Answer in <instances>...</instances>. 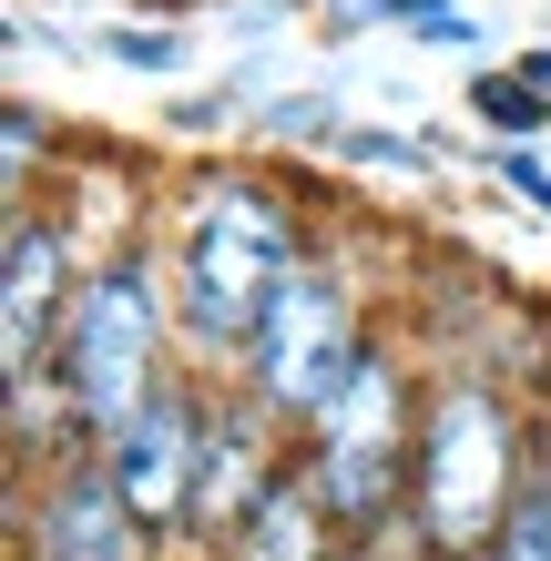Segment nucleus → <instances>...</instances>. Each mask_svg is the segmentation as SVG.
<instances>
[{
	"mask_svg": "<svg viewBox=\"0 0 551 561\" xmlns=\"http://www.w3.org/2000/svg\"><path fill=\"white\" fill-rule=\"evenodd\" d=\"M418 409H429V357L399 327H378L358 347V368L337 378V399L297 428V470L307 490L337 511V531H378L409 520L418 490Z\"/></svg>",
	"mask_w": 551,
	"mask_h": 561,
	"instance_id": "obj_4",
	"label": "nucleus"
},
{
	"mask_svg": "<svg viewBox=\"0 0 551 561\" xmlns=\"http://www.w3.org/2000/svg\"><path fill=\"white\" fill-rule=\"evenodd\" d=\"M11 561H164V541L134 520L103 459H61L42 480H11Z\"/></svg>",
	"mask_w": 551,
	"mask_h": 561,
	"instance_id": "obj_8",
	"label": "nucleus"
},
{
	"mask_svg": "<svg viewBox=\"0 0 551 561\" xmlns=\"http://www.w3.org/2000/svg\"><path fill=\"white\" fill-rule=\"evenodd\" d=\"M205 399H215V378H205V368H184L164 399H144L103 449H92V459L113 470V490L134 501V520H144L164 551L194 541V459H205Z\"/></svg>",
	"mask_w": 551,
	"mask_h": 561,
	"instance_id": "obj_6",
	"label": "nucleus"
},
{
	"mask_svg": "<svg viewBox=\"0 0 551 561\" xmlns=\"http://www.w3.org/2000/svg\"><path fill=\"white\" fill-rule=\"evenodd\" d=\"M286 470H297V428L266 419L236 378H215V399H205V459H194V541L184 551H225L255 511H266V490Z\"/></svg>",
	"mask_w": 551,
	"mask_h": 561,
	"instance_id": "obj_9",
	"label": "nucleus"
},
{
	"mask_svg": "<svg viewBox=\"0 0 551 561\" xmlns=\"http://www.w3.org/2000/svg\"><path fill=\"white\" fill-rule=\"evenodd\" d=\"M541 470V439L521 399L480 368V357H429V409H418V490L409 520L449 561H480L501 541V520L521 511V490Z\"/></svg>",
	"mask_w": 551,
	"mask_h": 561,
	"instance_id": "obj_2",
	"label": "nucleus"
},
{
	"mask_svg": "<svg viewBox=\"0 0 551 561\" xmlns=\"http://www.w3.org/2000/svg\"><path fill=\"white\" fill-rule=\"evenodd\" d=\"M103 61H123V72H184V31H164V21H113L103 31Z\"/></svg>",
	"mask_w": 551,
	"mask_h": 561,
	"instance_id": "obj_13",
	"label": "nucleus"
},
{
	"mask_svg": "<svg viewBox=\"0 0 551 561\" xmlns=\"http://www.w3.org/2000/svg\"><path fill=\"white\" fill-rule=\"evenodd\" d=\"M51 368H61V388H72L92 449H103L144 399H164V388L194 368V357H184V317H174L164 236H113L82 266V296H72V317H61Z\"/></svg>",
	"mask_w": 551,
	"mask_h": 561,
	"instance_id": "obj_3",
	"label": "nucleus"
},
{
	"mask_svg": "<svg viewBox=\"0 0 551 561\" xmlns=\"http://www.w3.org/2000/svg\"><path fill=\"white\" fill-rule=\"evenodd\" d=\"M307 215L286 174L266 163H194L164 205V266H174V317H184V357L205 378H225L255 337V317L276 307V286L307 266Z\"/></svg>",
	"mask_w": 551,
	"mask_h": 561,
	"instance_id": "obj_1",
	"label": "nucleus"
},
{
	"mask_svg": "<svg viewBox=\"0 0 551 561\" xmlns=\"http://www.w3.org/2000/svg\"><path fill=\"white\" fill-rule=\"evenodd\" d=\"M541 470H551V439H541Z\"/></svg>",
	"mask_w": 551,
	"mask_h": 561,
	"instance_id": "obj_19",
	"label": "nucleus"
},
{
	"mask_svg": "<svg viewBox=\"0 0 551 561\" xmlns=\"http://www.w3.org/2000/svg\"><path fill=\"white\" fill-rule=\"evenodd\" d=\"M470 113L491 123V134H551V92L510 61V72H480L470 82Z\"/></svg>",
	"mask_w": 551,
	"mask_h": 561,
	"instance_id": "obj_11",
	"label": "nucleus"
},
{
	"mask_svg": "<svg viewBox=\"0 0 551 561\" xmlns=\"http://www.w3.org/2000/svg\"><path fill=\"white\" fill-rule=\"evenodd\" d=\"M164 561H184V551H164ZM194 561H205V551H194Z\"/></svg>",
	"mask_w": 551,
	"mask_h": 561,
	"instance_id": "obj_20",
	"label": "nucleus"
},
{
	"mask_svg": "<svg viewBox=\"0 0 551 561\" xmlns=\"http://www.w3.org/2000/svg\"><path fill=\"white\" fill-rule=\"evenodd\" d=\"M480 561H551V470H531V490H521V511L501 520V541L480 551Z\"/></svg>",
	"mask_w": 551,
	"mask_h": 561,
	"instance_id": "obj_12",
	"label": "nucleus"
},
{
	"mask_svg": "<svg viewBox=\"0 0 551 561\" xmlns=\"http://www.w3.org/2000/svg\"><path fill=\"white\" fill-rule=\"evenodd\" d=\"M347 561H449L418 520H378V531H347Z\"/></svg>",
	"mask_w": 551,
	"mask_h": 561,
	"instance_id": "obj_15",
	"label": "nucleus"
},
{
	"mask_svg": "<svg viewBox=\"0 0 551 561\" xmlns=\"http://www.w3.org/2000/svg\"><path fill=\"white\" fill-rule=\"evenodd\" d=\"M61 134V123H42V103H11V205H31V184H42V144Z\"/></svg>",
	"mask_w": 551,
	"mask_h": 561,
	"instance_id": "obj_14",
	"label": "nucleus"
},
{
	"mask_svg": "<svg viewBox=\"0 0 551 561\" xmlns=\"http://www.w3.org/2000/svg\"><path fill=\"white\" fill-rule=\"evenodd\" d=\"M92 255L72 245V215L61 205H11L0 215V378H42L51 347H61V317L82 296Z\"/></svg>",
	"mask_w": 551,
	"mask_h": 561,
	"instance_id": "obj_7",
	"label": "nucleus"
},
{
	"mask_svg": "<svg viewBox=\"0 0 551 561\" xmlns=\"http://www.w3.org/2000/svg\"><path fill=\"white\" fill-rule=\"evenodd\" d=\"M521 72H531V82H541V92H551V51H521Z\"/></svg>",
	"mask_w": 551,
	"mask_h": 561,
	"instance_id": "obj_18",
	"label": "nucleus"
},
{
	"mask_svg": "<svg viewBox=\"0 0 551 561\" xmlns=\"http://www.w3.org/2000/svg\"><path fill=\"white\" fill-rule=\"evenodd\" d=\"M276 134H328V103H276Z\"/></svg>",
	"mask_w": 551,
	"mask_h": 561,
	"instance_id": "obj_17",
	"label": "nucleus"
},
{
	"mask_svg": "<svg viewBox=\"0 0 551 561\" xmlns=\"http://www.w3.org/2000/svg\"><path fill=\"white\" fill-rule=\"evenodd\" d=\"M205 561H347V531H337V511L307 490V470H286L266 490V511H255L225 551H205Z\"/></svg>",
	"mask_w": 551,
	"mask_h": 561,
	"instance_id": "obj_10",
	"label": "nucleus"
},
{
	"mask_svg": "<svg viewBox=\"0 0 551 561\" xmlns=\"http://www.w3.org/2000/svg\"><path fill=\"white\" fill-rule=\"evenodd\" d=\"M378 337L368 327V286L337 266V255H317L307 245V266L276 286V307L255 317V337H245V357L225 378L245 388L266 419H286V428H307L317 409L337 399V378L358 368V347Z\"/></svg>",
	"mask_w": 551,
	"mask_h": 561,
	"instance_id": "obj_5",
	"label": "nucleus"
},
{
	"mask_svg": "<svg viewBox=\"0 0 551 561\" xmlns=\"http://www.w3.org/2000/svg\"><path fill=\"white\" fill-rule=\"evenodd\" d=\"M501 184L521 194V205H541V215H551V163H541L531 144H510V153H501Z\"/></svg>",
	"mask_w": 551,
	"mask_h": 561,
	"instance_id": "obj_16",
	"label": "nucleus"
}]
</instances>
